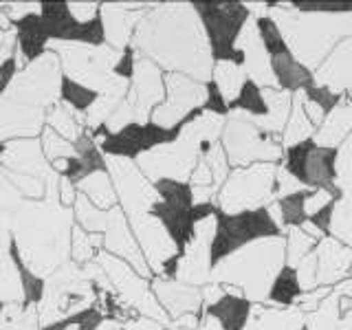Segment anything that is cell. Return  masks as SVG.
<instances>
[{
    "instance_id": "6da1fadb",
    "label": "cell",
    "mask_w": 352,
    "mask_h": 330,
    "mask_svg": "<svg viewBox=\"0 0 352 330\" xmlns=\"http://www.w3.org/2000/svg\"><path fill=\"white\" fill-rule=\"evenodd\" d=\"M130 47L163 73H181L203 84L212 80V49L194 3H154Z\"/></svg>"
},
{
    "instance_id": "7a4b0ae2",
    "label": "cell",
    "mask_w": 352,
    "mask_h": 330,
    "mask_svg": "<svg viewBox=\"0 0 352 330\" xmlns=\"http://www.w3.org/2000/svg\"><path fill=\"white\" fill-rule=\"evenodd\" d=\"M62 77L60 58L49 49L14 73L0 91V143L42 135L47 113L62 102Z\"/></svg>"
},
{
    "instance_id": "3957f363",
    "label": "cell",
    "mask_w": 352,
    "mask_h": 330,
    "mask_svg": "<svg viewBox=\"0 0 352 330\" xmlns=\"http://www.w3.org/2000/svg\"><path fill=\"white\" fill-rule=\"evenodd\" d=\"M73 209L62 207L55 198L25 201L11 227L20 269L33 280H47L49 275L69 262Z\"/></svg>"
},
{
    "instance_id": "277c9868",
    "label": "cell",
    "mask_w": 352,
    "mask_h": 330,
    "mask_svg": "<svg viewBox=\"0 0 352 330\" xmlns=\"http://www.w3.org/2000/svg\"><path fill=\"white\" fill-rule=\"evenodd\" d=\"M286 267L284 234L264 238L253 245L231 253L212 269L209 282L220 284L225 293L242 295L253 304H267L271 284Z\"/></svg>"
},
{
    "instance_id": "5b68a950",
    "label": "cell",
    "mask_w": 352,
    "mask_h": 330,
    "mask_svg": "<svg viewBox=\"0 0 352 330\" xmlns=\"http://www.w3.org/2000/svg\"><path fill=\"white\" fill-rule=\"evenodd\" d=\"M269 16L280 27L291 53L308 71L319 69L328 53L352 36V14H304L291 3H269Z\"/></svg>"
},
{
    "instance_id": "8992f818",
    "label": "cell",
    "mask_w": 352,
    "mask_h": 330,
    "mask_svg": "<svg viewBox=\"0 0 352 330\" xmlns=\"http://www.w3.org/2000/svg\"><path fill=\"white\" fill-rule=\"evenodd\" d=\"M95 284L86 275L84 267L75 262L62 264L42 282V291L36 302L42 330L91 311L95 308Z\"/></svg>"
},
{
    "instance_id": "52a82bcc",
    "label": "cell",
    "mask_w": 352,
    "mask_h": 330,
    "mask_svg": "<svg viewBox=\"0 0 352 330\" xmlns=\"http://www.w3.org/2000/svg\"><path fill=\"white\" fill-rule=\"evenodd\" d=\"M227 159L234 168H247L253 163H275L280 165L284 159L282 139L262 130L256 119L245 113H229L220 135Z\"/></svg>"
},
{
    "instance_id": "ba28073f",
    "label": "cell",
    "mask_w": 352,
    "mask_h": 330,
    "mask_svg": "<svg viewBox=\"0 0 352 330\" xmlns=\"http://www.w3.org/2000/svg\"><path fill=\"white\" fill-rule=\"evenodd\" d=\"M284 231L275 223L269 207L249 209L240 214H223L216 209V236L212 242V269L231 253L264 238H278Z\"/></svg>"
},
{
    "instance_id": "9c48e42d",
    "label": "cell",
    "mask_w": 352,
    "mask_h": 330,
    "mask_svg": "<svg viewBox=\"0 0 352 330\" xmlns=\"http://www.w3.org/2000/svg\"><path fill=\"white\" fill-rule=\"evenodd\" d=\"M198 18L207 33L212 58L216 62L245 64V55L238 51V38L247 22L253 18L245 3H194Z\"/></svg>"
},
{
    "instance_id": "30bf717a",
    "label": "cell",
    "mask_w": 352,
    "mask_h": 330,
    "mask_svg": "<svg viewBox=\"0 0 352 330\" xmlns=\"http://www.w3.org/2000/svg\"><path fill=\"white\" fill-rule=\"evenodd\" d=\"M275 163H253L247 168H234L218 190L216 209L223 214H240L249 209L269 207L273 198Z\"/></svg>"
},
{
    "instance_id": "8fae6325",
    "label": "cell",
    "mask_w": 352,
    "mask_h": 330,
    "mask_svg": "<svg viewBox=\"0 0 352 330\" xmlns=\"http://www.w3.org/2000/svg\"><path fill=\"white\" fill-rule=\"evenodd\" d=\"M104 168L113 181L117 203L126 218H135L141 214H150L152 207L161 201L154 183L146 179L139 170L135 159L121 157V154H104Z\"/></svg>"
},
{
    "instance_id": "7c38bea8",
    "label": "cell",
    "mask_w": 352,
    "mask_h": 330,
    "mask_svg": "<svg viewBox=\"0 0 352 330\" xmlns=\"http://www.w3.org/2000/svg\"><path fill=\"white\" fill-rule=\"evenodd\" d=\"M207 84L181 73H165V99L152 110L150 124L161 130H179L196 110L205 106Z\"/></svg>"
},
{
    "instance_id": "4fadbf2b",
    "label": "cell",
    "mask_w": 352,
    "mask_h": 330,
    "mask_svg": "<svg viewBox=\"0 0 352 330\" xmlns=\"http://www.w3.org/2000/svg\"><path fill=\"white\" fill-rule=\"evenodd\" d=\"M126 99L135 108L139 126L150 124L152 110L165 99V73L154 62L141 58L137 53H135V64H132L130 91Z\"/></svg>"
},
{
    "instance_id": "5bb4252c",
    "label": "cell",
    "mask_w": 352,
    "mask_h": 330,
    "mask_svg": "<svg viewBox=\"0 0 352 330\" xmlns=\"http://www.w3.org/2000/svg\"><path fill=\"white\" fill-rule=\"evenodd\" d=\"M128 225L132 229V234H135V240L143 253V258L148 262L152 275L159 278L163 269L174 258H179V247L174 245L168 229L163 227V223L157 216L141 214L135 218H128Z\"/></svg>"
},
{
    "instance_id": "9a60e30c",
    "label": "cell",
    "mask_w": 352,
    "mask_h": 330,
    "mask_svg": "<svg viewBox=\"0 0 352 330\" xmlns=\"http://www.w3.org/2000/svg\"><path fill=\"white\" fill-rule=\"evenodd\" d=\"M154 7V3H106L99 9L102 40L117 51H128L141 18Z\"/></svg>"
},
{
    "instance_id": "2e32d148",
    "label": "cell",
    "mask_w": 352,
    "mask_h": 330,
    "mask_svg": "<svg viewBox=\"0 0 352 330\" xmlns=\"http://www.w3.org/2000/svg\"><path fill=\"white\" fill-rule=\"evenodd\" d=\"M315 84L330 88L352 102V36L344 38L337 47L328 53V58L313 71Z\"/></svg>"
},
{
    "instance_id": "e0dca14e",
    "label": "cell",
    "mask_w": 352,
    "mask_h": 330,
    "mask_svg": "<svg viewBox=\"0 0 352 330\" xmlns=\"http://www.w3.org/2000/svg\"><path fill=\"white\" fill-rule=\"evenodd\" d=\"M152 293L170 317V322L183 315H203V291L179 280L152 278Z\"/></svg>"
},
{
    "instance_id": "ac0fdd59",
    "label": "cell",
    "mask_w": 352,
    "mask_h": 330,
    "mask_svg": "<svg viewBox=\"0 0 352 330\" xmlns=\"http://www.w3.org/2000/svg\"><path fill=\"white\" fill-rule=\"evenodd\" d=\"M236 47H238V51H242V55H245L242 69H245L249 80L256 82L260 88H275L271 58H269V53L264 51V44L260 40V33L256 27V18H251L247 22V27L242 29Z\"/></svg>"
},
{
    "instance_id": "d6986e66",
    "label": "cell",
    "mask_w": 352,
    "mask_h": 330,
    "mask_svg": "<svg viewBox=\"0 0 352 330\" xmlns=\"http://www.w3.org/2000/svg\"><path fill=\"white\" fill-rule=\"evenodd\" d=\"M317 253V282L319 286L335 289L352 271V249L335 238H324L315 249Z\"/></svg>"
},
{
    "instance_id": "ffe728a7",
    "label": "cell",
    "mask_w": 352,
    "mask_h": 330,
    "mask_svg": "<svg viewBox=\"0 0 352 330\" xmlns=\"http://www.w3.org/2000/svg\"><path fill=\"white\" fill-rule=\"evenodd\" d=\"M337 154L339 148H322L315 143L304 165L302 185L308 190H326L339 201L341 194L337 190Z\"/></svg>"
},
{
    "instance_id": "44dd1931",
    "label": "cell",
    "mask_w": 352,
    "mask_h": 330,
    "mask_svg": "<svg viewBox=\"0 0 352 330\" xmlns=\"http://www.w3.org/2000/svg\"><path fill=\"white\" fill-rule=\"evenodd\" d=\"M306 315L300 308H275L271 304H253L245 330H302Z\"/></svg>"
},
{
    "instance_id": "7402d4cb",
    "label": "cell",
    "mask_w": 352,
    "mask_h": 330,
    "mask_svg": "<svg viewBox=\"0 0 352 330\" xmlns=\"http://www.w3.org/2000/svg\"><path fill=\"white\" fill-rule=\"evenodd\" d=\"M271 71L275 77V86L291 95L304 93L308 86L315 84L313 71H308L291 51L271 58Z\"/></svg>"
},
{
    "instance_id": "603a6c76",
    "label": "cell",
    "mask_w": 352,
    "mask_h": 330,
    "mask_svg": "<svg viewBox=\"0 0 352 330\" xmlns=\"http://www.w3.org/2000/svg\"><path fill=\"white\" fill-rule=\"evenodd\" d=\"M253 311V302L242 295L225 293L216 304L203 308V313L214 317L223 330H245Z\"/></svg>"
},
{
    "instance_id": "cb8c5ba5",
    "label": "cell",
    "mask_w": 352,
    "mask_h": 330,
    "mask_svg": "<svg viewBox=\"0 0 352 330\" xmlns=\"http://www.w3.org/2000/svg\"><path fill=\"white\" fill-rule=\"evenodd\" d=\"M348 137H352V102L344 99L317 128L313 141L322 148H341Z\"/></svg>"
},
{
    "instance_id": "d4e9b609",
    "label": "cell",
    "mask_w": 352,
    "mask_h": 330,
    "mask_svg": "<svg viewBox=\"0 0 352 330\" xmlns=\"http://www.w3.org/2000/svg\"><path fill=\"white\" fill-rule=\"evenodd\" d=\"M75 187H77V192L93 203V207L99 209V212H108V209L119 205L113 181H110V174L106 172V168H99V170L84 174L82 179H77Z\"/></svg>"
},
{
    "instance_id": "484cf974",
    "label": "cell",
    "mask_w": 352,
    "mask_h": 330,
    "mask_svg": "<svg viewBox=\"0 0 352 330\" xmlns=\"http://www.w3.org/2000/svg\"><path fill=\"white\" fill-rule=\"evenodd\" d=\"M47 128H51L53 132L71 143H77L84 137V113L80 108H75L73 104H69L66 99L55 104L49 113H47Z\"/></svg>"
},
{
    "instance_id": "4316f807",
    "label": "cell",
    "mask_w": 352,
    "mask_h": 330,
    "mask_svg": "<svg viewBox=\"0 0 352 330\" xmlns=\"http://www.w3.org/2000/svg\"><path fill=\"white\" fill-rule=\"evenodd\" d=\"M264 97H267L269 115L264 119H256V124L262 130H267L271 135L282 139V130L286 126V121H289L291 108H293V95L286 91H280V88L275 86V88H264Z\"/></svg>"
},
{
    "instance_id": "83f0119b",
    "label": "cell",
    "mask_w": 352,
    "mask_h": 330,
    "mask_svg": "<svg viewBox=\"0 0 352 330\" xmlns=\"http://www.w3.org/2000/svg\"><path fill=\"white\" fill-rule=\"evenodd\" d=\"M308 194H311V190H300L269 205V212L275 223L282 227V231L291 227H302L304 223H308V214H306Z\"/></svg>"
},
{
    "instance_id": "f1b7e54d",
    "label": "cell",
    "mask_w": 352,
    "mask_h": 330,
    "mask_svg": "<svg viewBox=\"0 0 352 330\" xmlns=\"http://www.w3.org/2000/svg\"><path fill=\"white\" fill-rule=\"evenodd\" d=\"M249 80L245 69H242L240 64L236 62H216L214 64V71H212V82L218 93L223 95V99L227 104H231L234 99L240 95L242 86H245V82Z\"/></svg>"
},
{
    "instance_id": "f546056e",
    "label": "cell",
    "mask_w": 352,
    "mask_h": 330,
    "mask_svg": "<svg viewBox=\"0 0 352 330\" xmlns=\"http://www.w3.org/2000/svg\"><path fill=\"white\" fill-rule=\"evenodd\" d=\"M304 289L300 280H297V271L293 267H286L278 273V278L271 284V291L267 297V304L271 306H280V308H291L297 304V300L302 297Z\"/></svg>"
},
{
    "instance_id": "4dcf8cb0",
    "label": "cell",
    "mask_w": 352,
    "mask_h": 330,
    "mask_svg": "<svg viewBox=\"0 0 352 330\" xmlns=\"http://www.w3.org/2000/svg\"><path fill=\"white\" fill-rule=\"evenodd\" d=\"M315 137V126L308 121V117L304 115V108H302V95L297 93L293 95V108H291V115L286 126L282 130V148H291L302 143L306 139H313Z\"/></svg>"
},
{
    "instance_id": "1f68e13d",
    "label": "cell",
    "mask_w": 352,
    "mask_h": 330,
    "mask_svg": "<svg viewBox=\"0 0 352 330\" xmlns=\"http://www.w3.org/2000/svg\"><path fill=\"white\" fill-rule=\"evenodd\" d=\"M229 113H245L253 119H264L269 115L267 97H264V88H260L256 82L247 80L242 86L240 95L229 104Z\"/></svg>"
},
{
    "instance_id": "d6a6232c",
    "label": "cell",
    "mask_w": 352,
    "mask_h": 330,
    "mask_svg": "<svg viewBox=\"0 0 352 330\" xmlns=\"http://www.w3.org/2000/svg\"><path fill=\"white\" fill-rule=\"evenodd\" d=\"M99 251H104V238L102 234H88L80 225H73L71 231V258L75 264L86 267L88 262H95Z\"/></svg>"
},
{
    "instance_id": "836d02e7",
    "label": "cell",
    "mask_w": 352,
    "mask_h": 330,
    "mask_svg": "<svg viewBox=\"0 0 352 330\" xmlns=\"http://www.w3.org/2000/svg\"><path fill=\"white\" fill-rule=\"evenodd\" d=\"M339 326H341L339 293H335V291L330 293L313 313H308L304 319L306 330H339Z\"/></svg>"
},
{
    "instance_id": "e575fe53",
    "label": "cell",
    "mask_w": 352,
    "mask_h": 330,
    "mask_svg": "<svg viewBox=\"0 0 352 330\" xmlns=\"http://www.w3.org/2000/svg\"><path fill=\"white\" fill-rule=\"evenodd\" d=\"M284 245H286V264L295 269L306 256H311L317 249L319 242L308 236L302 227H291L284 229Z\"/></svg>"
},
{
    "instance_id": "d590c367",
    "label": "cell",
    "mask_w": 352,
    "mask_h": 330,
    "mask_svg": "<svg viewBox=\"0 0 352 330\" xmlns=\"http://www.w3.org/2000/svg\"><path fill=\"white\" fill-rule=\"evenodd\" d=\"M40 143H42V152L44 157H47V161L51 163H58V161H80V154H77V148L75 143L62 139L58 132H53L51 128L44 126L42 135H40Z\"/></svg>"
},
{
    "instance_id": "8d00e7d4",
    "label": "cell",
    "mask_w": 352,
    "mask_h": 330,
    "mask_svg": "<svg viewBox=\"0 0 352 330\" xmlns=\"http://www.w3.org/2000/svg\"><path fill=\"white\" fill-rule=\"evenodd\" d=\"M337 190L341 194L339 203L352 207V137L346 139L337 154Z\"/></svg>"
},
{
    "instance_id": "74e56055",
    "label": "cell",
    "mask_w": 352,
    "mask_h": 330,
    "mask_svg": "<svg viewBox=\"0 0 352 330\" xmlns=\"http://www.w3.org/2000/svg\"><path fill=\"white\" fill-rule=\"evenodd\" d=\"M330 238H335L341 245L352 249V207L339 201L335 205L333 223H330Z\"/></svg>"
},
{
    "instance_id": "f35d334b",
    "label": "cell",
    "mask_w": 352,
    "mask_h": 330,
    "mask_svg": "<svg viewBox=\"0 0 352 330\" xmlns=\"http://www.w3.org/2000/svg\"><path fill=\"white\" fill-rule=\"evenodd\" d=\"M203 159H205V163L209 165V170H212L214 185L220 190V187H223V183L227 181L229 172H231V163H229V159H227V154H225L223 146H220V141L214 143V146L203 154Z\"/></svg>"
},
{
    "instance_id": "ab89813d",
    "label": "cell",
    "mask_w": 352,
    "mask_h": 330,
    "mask_svg": "<svg viewBox=\"0 0 352 330\" xmlns=\"http://www.w3.org/2000/svg\"><path fill=\"white\" fill-rule=\"evenodd\" d=\"M302 97L306 99V102H311V104H315L322 113L328 117L333 110L344 102V97L341 95H337V93H333L330 88H326V86H319V84H313V86H308L306 91L302 93Z\"/></svg>"
},
{
    "instance_id": "60d3db41",
    "label": "cell",
    "mask_w": 352,
    "mask_h": 330,
    "mask_svg": "<svg viewBox=\"0 0 352 330\" xmlns=\"http://www.w3.org/2000/svg\"><path fill=\"white\" fill-rule=\"evenodd\" d=\"M99 9H102L99 3H69L66 5V14H69V18L77 27L84 29V27H91L99 18Z\"/></svg>"
},
{
    "instance_id": "b9f144b4",
    "label": "cell",
    "mask_w": 352,
    "mask_h": 330,
    "mask_svg": "<svg viewBox=\"0 0 352 330\" xmlns=\"http://www.w3.org/2000/svg\"><path fill=\"white\" fill-rule=\"evenodd\" d=\"M297 11L304 14H330V16H348L352 14V3H291Z\"/></svg>"
},
{
    "instance_id": "7bdbcfd3",
    "label": "cell",
    "mask_w": 352,
    "mask_h": 330,
    "mask_svg": "<svg viewBox=\"0 0 352 330\" xmlns=\"http://www.w3.org/2000/svg\"><path fill=\"white\" fill-rule=\"evenodd\" d=\"M300 190H308V187H304L297 179H293V176L286 172L282 168V163L278 165V170H275V183H273V198L275 201H280V198L284 196H291L295 192H300Z\"/></svg>"
},
{
    "instance_id": "ee69618b",
    "label": "cell",
    "mask_w": 352,
    "mask_h": 330,
    "mask_svg": "<svg viewBox=\"0 0 352 330\" xmlns=\"http://www.w3.org/2000/svg\"><path fill=\"white\" fill-rule=\"evenodd\" d=\"M295 271H297V280H300L304 293L319 289V282H317V253L315 251L297 264Z\"/></svg>"
},
{
    "instance_id": "f6af8a7d",
    "label": "cell",
    "mask_w": 352,
    "mask_h": 330,
    "mask_svg": "<svg viewBox=\"0 0 352 330\" xmlns=\"http://www.w3.org/2000/svg\"><path fill=\"white\" fill-rule=\"evenodd\" d=\"M16 49H18V31L16 29H11V31L0 29V69H3L7 62H11Z\"/></svg>"
},
{
    "instance_id": "bcb514c9",
    "label": "cell",
    "mask_w": 352,
    "mask_h": 330,
    "mask_svg": "<svg viewBox=\"0 0 352 330\" xmlns=\"http://www.w3.org/2000/svg\"><path fill=\"white\" fill-rule=\"evenodd\" d=\"M335 201L337 198L326 190H311V194H308V198H306V214L313 216L319 212V209H324L326 205L335 203Z\"/></svg>"
},
{
    "instance_id": "7dc6e473",
    "label": "cell",
    "mask_w": 352,
    "mask_h": 330,
    "mask_svg": "<svg viewBox=\"0 0 352 330\" xmlns=\"http://www.w3.org/2000/svg\"><path fill=\"white\" fill-rule=\"evenodd\" d=\"M5 330H42L40 319H38V308H36V304L25 306V313H22V317L18 319L16 324H11Z\"/></svg>"
},
{
    "instance_id": "c3c4849f",
    "label": "cell",
    "mask_w": 352,
    "mask_h": 330,
    "mask_svg": "<svg viewBox=\"0 0 352 330\" xmlns=\"http://www.w3.org/2000/svg\"><path fill=\"white\" fill-rule=\"evenodd\" d=\"M335 205H337V201H335V203H330V205H326L324 209H319L317 214L308 216V223H311L313 227H317L324 236H330V223H333Z\"/></svg>"
},
{
    "instance_id": "681fc988",
    "label": "cell",
    "mask_w": 352,
    "mask_h": 330,
    "mask_svg": "<svg viewBox=\"0 0 352 330\" xmlns=\"http://www.w3.org/2000/svg\"><path fill=\"white\" fill-rule=\"evenodd\" d=\"M124 330H168L163 324L154 322L150 317H135V319H128L124 322Z\"/></svg>"
},
{
    "instance_id": "f907efd6",
    "label": "cell",
    "mask_w": 352,
    "mask_h": 330,
    "mask_svg": "<svg viewBox=\"0 0 352 330\" xmlns=\"http://www.w3.org/2000/svg\"><path fill=\"white\" fill-rule=\"evenodd\" d=\"M93 330H124V322H119V319H113V317H104V319H99V324Z\"/></svg>"
},
{
    "instance_id": "816d5d0a",
    "label": "cell",
    "mask_w": 352,
    "mask_h": 330,
    "mask_svg": "<svg viewBox=\"0 0 352 330\" xmlns=\"http://www.w3.org/2000/svg\"><path fill=\"white\" fill-rule=\"evenodd\" d=\"M55 330H82L80 324H66V326H58Z\"/></svg>"
},
{
    "instance_id": "f5cc1de1",
    "label": "cell",
    "mask_w": 352,
    "mask_h": 330,
    "mask_svg": "<svg viewBox=\"0 0 352 330\" xmlns=\"http://www.w3.org/2000/svg\"><path fill=\"white\" fill-rule=\"evenodd\" d=\"M302 330H306V328H302Z\"/></svg>"
}]
</instances>
